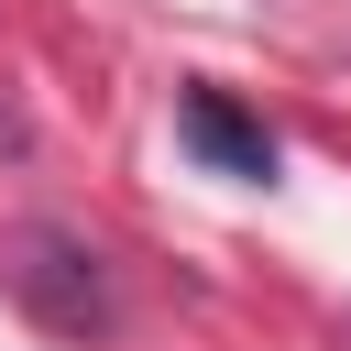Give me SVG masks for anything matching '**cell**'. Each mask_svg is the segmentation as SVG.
Listing matches in <instances>:
<instances>
[{
  "mask_svg": "<svg viewBox=\"0 0 351 351\" xmlns=\"http://www.w3.org/2000/svg\"><path fill=\"white\" fill-rule=\"evenodd\" d=\"M11 296L44 318V329H66V340H99L110 318H121V296H110V263L77 241V230H55V219H33L22 241H11Z\"/></svg>",
  "mask_w": 351,
  "mask_h": 351,
  "instance_id": "cell-1",
  "label": "cell"
},
{
  "mask_svg": "<svg viewBox=\"0 0 351 351\" xmlns=\"http://www.w3.org/2000/svg\"><path fill=\"white\" fill-rule=\"evenodd\" d=\"M176 121H186V143H197L219 176H274V132H263V121H241L219 88H186V110H176Z\"/></svg>",
  "mask_w": 351,
  "mask_h": 351,
  "instance_id": "cell-2",
  "label": "cell"
}]
</instances>
